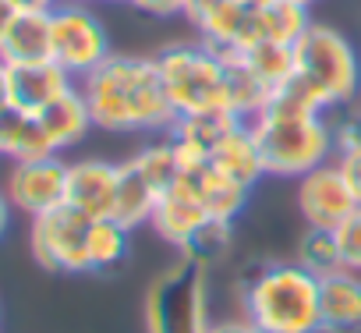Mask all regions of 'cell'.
<instances>
[{"label": "cell", "instance_id": "obj_18", "mask_svg": "<svg viewBox=\"0 0 361 333\" xmlns=\"http://www.w3.org/2000/svg\"><path fill=\"white\" fill-rule=\"evenodd\" d=\"M36 117H39V124H43V131H47L54 152H64V149L78 145V142L96 128V124H92V114H89V103H85V96H82L78 85H75L71 92H64L61 99H54V103H50L47 110H39Z\"/></svg>", "mask_w": 361, "mask_h": 333}, {"label": "cell", "instance_id": "obj_12", "mask_svg": "<svg viewBox=\"0 0 361 333\" xmlns=\"http://www.w3.org/2000/svg\"><path fill=\"white\" fill-rule=\"evenodd\" d=\"M117 181H121V163L106 159H75L68 163V192L64 202L75 206L78 213L99 220L114 213L117 199Z\"/></svg>", "mask_w": 361, "mask_h": 333}, {"label": "cell", "instance_id": "obj_10", "mask_svg": "<svg viewBox=\"0 0 361 333\" xmlns=\"http://www.w3.org/2000/svg\"><path fill=\"white\" fill-rule=\"evenodd\" d=\"M357 195L347 185L340 163L329 159L315 171H308L305 178H298V210L305 217L308 227H322V231H336L354 210H357Z\"/></svg>", "mask_w": 361, "mask_h": 333}, {"label": "cell", "instance_id": "obj_23", "mask_svg": "<svg viewBox=\"0 0 361 333\" xmlns=\"http://www.w3.org/2000/svg\"><path fill=\"white\" fill-rule=\"evenodd\" d=\"M131 255V227H124L114 217H99L92 220L89 231V259H92V273H117Z\"/></svg>", "mask_w": 361, "mask_h": 333}, {"label": "cell", "instance_id": "obj_2", "mask_svg": "<svg viewBox=\"0 0 361 333\" xmlns=\"http://www.w3.org/2000/svg\"><path fill=\"white\" fill-rule=\"evenodd\" d=\"M241 315L259 333H322L319 277L298 262H262L241 287Z\"/></svg>", "mask_w": 361, "mask_h": 333}, {"label": "cell", "instance_id": "obj_28", "mask_svg": "<svg viewBox=\"0 0 361 333\" xmlns=\"http://www.w3.org/2000/svg\"><path fill=\"white\" fill-rule=\"evenodd\" d=\"M336 234V245H340V259H343V270H354L361 273V206L333 231Z\"/></svg>", "mask_w": 361, "mask_h": 333}, {"label": "cell", "instance_id": "obj_34", "mask_svg": "<svg viewBox=\"0 0 361 333\" xmlns=\"http://www.w3.org/2000/svg\"><path fill=\"white\" fill-rule=\"evenodd\" d=\"M15 4H11V0H0V40H4V32L11 29V22H15Z\"/></svg>", "mask_w": 361, "mask_h": 333}, {"label": "cell", "instance_id": "obj_35", "mask_svg": "<svg viewBox=\"0 0 361 333\" xmlns=\"http://www.w3.org/2000/svg\"><path fill=\"white\" fill-rule=\"evenodd\" d=\"M8 220H11V202H8L4 192H0V238H4V231H8Z\"/></svg>", "mask_w": 361, "mask_h": 333}, {"label": "cell", "instance_id": "obj_38", "mask_svg": "<svg viewBox=\"0 0 361 333\" xmlns=\"http://www.w3.org/2000/svg\"><path fill=\"white\" fill-rule=\"evenodd\" d=\"M308 4H315V0H308Z\"/></svg>", "mask_w": 361, "mask_h": 333}, {"label": "cell", "instance_id": "obj_21", "mask_svg": "<svg viewBox=\"0 0 361 333\" xmlns=\"http://www.w3.org/2000/svg\"><path fill=\"white\" fill-rule=\"evenodd\" d=\"M0 156L18 163V159L61 156V152H54V145H50L36 114H25L18 107H4L0 110Z\"/></svg>", "mask_w": 361, "mask_h": 333}, {"label": "cell", "instance_id": "obj_8", "mask_svg": "<svg viewBox=\"0 0 361 333\" xmlns=\"http://www.w3.org/2000/svg\"><path fill=\"white\" fill-rule=\"evenodd\" d=\"M89 231H92V217L78 213L68 202L50 213H39L32 217V231H29L32 259L50 273H71V277L92 273Z\"/></svg>", "mask_w": 361, "mask_h": 333}, {"label": "cell", "instance_id": "obj_17", "mask_svg": "<svg viewBox=\"0 0 361 333\" xmlns=\"http://www.w3.org/2000/svg\"><path fill=\"white\" fill-rule=\"evenodd\" d=\"M238 124H245L234 110H199V114H185L177 117L170 128V138L177 142V149L185 156H209Z\"/></svg>", "mask_w": 361, "mask_h": 333}, {"label": "cell", "instance_id": "obj_33", "mask_svg": "<svg viewBox=\"0 0 361 333\" xmlns=\"http://www.w3.org/2000/svg\"><path fill=\"white\" fill-rule=\"evenodd\" d=\"M4 107H11V71H8L4 61H0V110Z\"/></svg>", "mask_w": 361, "mask_h": 333}, {"label": "cell", "instance_id": "obj_14", "mask_svg": "<svg viewBox=\"0 0 361 333\" xmlns=\"http://www.w3.org/2000/svg\"><path fill=\"white\" fill-rule=\"evenodd\" d=\"M8 71H11V107H18L25 114H39L54 99H61L64 92L75 89V78L54 61L15 64Z\"/></svg>", "mask_w": 361, "mask_h": 333}, {"label": "cell", "instance_id": "obj_3", "mask_svg": "<svg viewBox=\"0 0 361 333\" xmlns=\"http://www.w3.org/2000/svg\"><path fill=\"white\" fill-rule=\"evenodd\" d=\"M252 135L262 152V166L273 178H305L315 166L329 163L336 156L333 145V124L329 114L298 110L280 99H269V107L248 121Z\"/></svg>", "mask_w": 361, "mask_h": 333}, {"label": "cell", "instance_id": "obj_31", "mask_svg": "<svg viewBox=\"0 0 361 333\" xmlns=\"http://www.w3.org/2000/svg\"><path fill=\"white\" fill-rule=\"evenodd\" d=\"M206 333H259L245 315H227V319H213L206 326Z\"/></svg>", "mask_w": 361, "mask_h": 333}, {"label": "cell", "instance_id": "obj_25", "mask_svg": "<svg viewBox=\"0 0 361 333\" xmlns=\"http://www.w3.org/2000/svg\"><path fill=\"white\" fill-rule=\"evenodd\" d=\"M294 262L305 266L312 277H329L336 270H343V259H340V245H336V234L333 231H322V227H308L301 238H298V248H294Z\"/></svg>", "mask_w": 361, "mask_h": 333}, {"label": "cell", "instance_id": "obj_9", "mask_svg": "<svg viewBox=\"0 0 361 333\" xmlns=\"http://www.w3.org/2000/svg\"><path fill=\"white\" fill-rule=\"evenodd\" d=\"M185 18L216 54H241L255 43V0H188Z\"/></svg>", "mask_w": 361, "mask_h": 333}, {"label": "cell", "instance_id": "obj_11", "mask_svg": "<svg viewBox=\"0 0 361 333\" xmlns=\"http://www.w3.org/2000/svg\"><path fill=\"white\" fill-rule=\"evenodd\" d=\"M68 192V163L61 156H39V159H18L8 174V202L29 217L50 213L64 206Z\"/></svg>", "mask_w": 361, "mask_h": 333}, {"label": "cell", "instance_id": "obj_4", "mask_svg": "<svg viewBox=\"0 0 361 333\" xmlns=\"http://www.w3.org/2000/svg\"><path fill=\"white\" fill-rule=\"evenodd\" d=\"M209 322V266L177 255L152 277L142 301V326L145 333H206Z\"/></svg>", "mask_w": 361, "mask_h": 333}, {"label": "cell", "instance_id": "obj_36", "mask_svg": "<svg viewBox=\"0 0 361 333\" xmlns=\"http://www.w3.org/2000/svg\"><path fill=\"white\" fill-rule=\"evenodd\" d=\"M110 4H131V0H110Z\"/></svg>", "mask_w": 361, "mask_h": 333}, {"label": "cell", "instance_id": "obj_30", "mask_svg": "<svg viewBox=\"0 0 361 333\" xmlns=\"http://www.w3.org/2000/svg\"><path fill=\"white\" fill-rule=\"evenodd\" d=\"M333 159L340 163L347 185L354 188V195H357V202H361V145H357V149H347V152H340V156H333Z\"/></svg>", "mask_w": 361, "mask_h": 333}, {"label": "cell", "instance_id": "obj_19", "mask_svg": "<svg viewBox=\"0 0 361 333\" xmlns=\"http://www.w3.org/2000/svg\"><path fill=\"white\" fill-rule=\"evenodd\" d=\"M0 61H4L8 68L50 61V15L18 11L11 29L4 32V40H0Z\"/></svg>", "mask_w": 361, "mask_h": 333}, {"label": "cell", "instance_id": "obj_16", "mask_svg": "<svg viewBox=\"0 0 361 333\" xmlns=\"http://www.w3.org/2000/svg\"><path fill=\"white\" fill-rule=\"evenodd\" d=\"M206 163L213 166V171H220L224 178L245 185V188H255L259 178H266V166H262V152H259V142L252 135V124H238L209 156Z\"/></svg>", "mask_w": 361, "mask_h": 333}, {"label": "cell", "instance_id": "obj_32", "mask_svg": "<svg viewBox=\"0 0 361 333\" xmlns=\"http://www.w3.org/2000/svg\"><path fill=\"white\" fill-rule=\"evenodd\" d=\"M15 11H36V15H50L54 8H61V0H11Z\"/></svg>", "mask_w": 361, "mask_h": 333}, {"label": "cell", "instance_id": "obj_1", "mask_svg": "<svg viewBox=\"0 0 361 333\" xmlns=\"http://www.w3.org/2000/svg\"><path fill=\"white\" fill-rule=\"evenodd\" d=\"M92 124L117 135H170L177 114L159 82L156 57L110 54L78 82Z\"/></svg>", "mask_w": 361, "mask_h": 333}, {"label": "cell", "instance_id": "obj_39", "mask_svg": "<svg viewBox=\"0 0 361 333\" xmlns=\"http://www.w3.org/2000/svg\"><path fill=\"white\" fill-rule=\"evenodd\" d=\"M357 103H361V99H357Z\"/></svg>", "mask_w": 361, "mask_h": 333}, {"label": "cell", "instance_id": "obj_20", "mask_svg": "<svg viewBox=\"0 0 361 333\" xmlns=\"http://www.w3.org/2000/svg\"><path fill=\"white\" fill-rule=\"evenodd\" d=\"M308 0H255V43L273 40L294 47L312 25Z\"/></svg>", "mask_w": 361, "mask_h": 333}, {"label": "cell", "instance_id": "obj_29", "mask_svg": "<svg viewBox=\"0 0 361 333\" xmlns=\"http://www.w3.org/2000/svg\"><path fill=\"white\" fill-rule=\"evenodd\" d=\"M131 8L152 18H177V15H185L188 0H131Z\"/></svg>", "mask_w": 361, "mask_h": 333}, {"label": "cell", "instance_id": "obj_13", "mask_svg": "<svg viewBox=\"0 0 361 333\" xmlns=\"http://www.w3.org/2000/svg\"><path fill=\"white\" fill-rule=\"evenodd\" d=\"M206 220H213V217H209L206 206L195 199V192H188L180 181H173V185L159 195L149 227L156 231L159 241H166V245H173V248L180 252V248H185V245L202 231Z\"/></svg>", "mask_w": 361, "mask_h": 333}, {"label": "cell", "instance_id": "obj_7", "mask_svg": "<svg viewBox=\"0 0 361 333\" xmlns=\"http://www.w3.org/2000/svg\"><path fill=\"white\" fill-rule=\"evenodd\" d=\"M110 54V32L96 18V11H89V4L64 0L50 11V61L61 64L75 82L96 71Z\"/></svg>", "mask_w": 361, "mask_h": 333}, {"label": "cell", "instance_id": "obj_37", "mask_svg": "<svg viewBox=\"0 0 361 333\" xmlns=\"http://www.w3.org/2000/svg\"><path fill=\"white\" fill-rule=\"evenodd\" d=\"M71 4H92V0H71Z\"/></svg>", "mask_w": 361, "mask_h": 333}, {"label": "cell", "instance_id": "obj_15", "mask_svg": "<svg viewBox=\"0 0 361 333\" xmlns=\"http://www.w3.org/2000/svg\"><path fill=\"white\" fill-rule=\"evenodd\" d=\"M322 333H361V273L336 270L319 280Z\"/></svg>", "mask_w": 361, "mask_h": 333}, {"label": "cell", "instance_id": "obj_26", "mask_svg": "<svg viewBox=\"0 0 361 333\" xmlns=\"http://www.w3.org/2000/svg\"><path fill=\"white\" fill-rule=\"evenodd\" d=\"M231 238H234V224L231 220H206L202 231L185 248H180L177 255H188V259H195L202 266H213L216 259H224L231 252Z\"/></svg>", "mask_w": 361, "mask_h": 333}, {"label": "cell", "instance_id": "obj_24", "mask_svg": "<svg viewBox=\"0 0 361 333\" xmlns=\"http://www.w3.org/2000/svg\"><path fill=\"white\" fill-rule=\"evenodd\" d=\"M248 68H252V75L262 82V85H269L273 92L294 75V47H283V43H273V40H259V43H252L248 50H241L238 54Z\"/></svg>", "mask_w": 361, "mask_h": 333}, {"label": "cell", "instance_id": "obj_5", "mask_svg": "<svg viewBox=\"0 0 361 333\" xmlns=\"http://www.w3.org/2000/svg\"><path fill=\"white\" fill-rule=\"evenodd\" d=\"M159 82L177 117L199 114V110H231V78L227 61L199 43H170L156 54Z\"/></svg>", "mask_w": 361, "mask_h": 333}, {"label": "cell", "instance_id": "obj_6", "mask_svg": "<svg viewBox=\"0 0 361 333\" xmlns=\"http://www.w3.org/2000/svg\"><path fill=\"white\" fill-rule=\"evenodd\" d=\"M294 71L326 99L329 110L361 99V57L333 25H308V32L294 43Z\"/></svg>", "mask_w": 361, "mask_h": 333}, {"label": "cell", "instance_id": "obj_27", "mask_svg": "<svg viewBox=\"0 0 361 333\" xmlns=\"http://www.w3.org/2000/svg\"><path fill=\"white\" fill-rule=\"evenodd\" d=\"M329 124H333V145H336V156L347 152V149H357V145H361V103H347V107L329 110Z\"/></svg>", "mask_w": 361, "mask_h": 333}, {"label": "cell", "instance_id": "obj_22", "mask_svg": "<svg viewBox=\"0 0 361 333\" xmlns=\"http://www.w3.org/2000/svg\"><path fill=\"white\" fill-rule=\"evenodd\" d=\"M156 202H159V192L124 159V163H121V181H117V199H114V213H110V217L121 220L124 227L138 231L142 224L152 220Z\"/></svg>", "mask_w": 361, "mask_h": 333}]
</instances>
